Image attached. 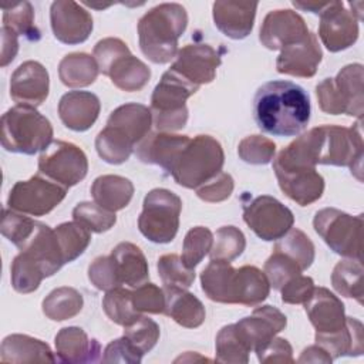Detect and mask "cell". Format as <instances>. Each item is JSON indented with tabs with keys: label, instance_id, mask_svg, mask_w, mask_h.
Instances as JSON below:
<instances>
[{
	"label": "cell",
	"instance_id": "db71d44e",
	"mask_svg": "<svg viewBox=\"0 0 364 364\" xmlns=\"http://www.w3.org/2000/svg\"><path fill=\"white\" fill-rule=\"evenodd\" d=\"M264 274L270 286L280 290L291 277L301 274V269L286 255L273 250V253L264 262Z\"/></svg>",
	"mask_w": 364,
	"mask_h": 364
},
{
	"label": "cell",
	"instance_id": "4316f807",
	"mask_svg": "<svg viewBox=\"0 0 364 364\" xmlns=\"http://www.w3.org/2000/svg\"><path fill=\"white\" fill-rule=\"evenodd\" d=\"M151 125H152L151 109L136 102H128V104L119 105L109 114L107 119V127L112 128L117 134L128 139L135 146L139 141H142L149 134Z\"/></svg>",
	"mask_w": 364,
	"mask_h": 364
},
{
	"label": "cell",
	"instance_id": "c3c4849f",
	"mask_svg": "<svg viewBox=\"0 0 364 364\" xmlns=\"http://www.w3.org/2000/svg\"><path fill=\"white\" fill-rule=\"evenodd\" d=\"M73 219L94 233L107 232L117 222L115 212L107 210L95 202H80L73 209Z\"/></svg>",
	"mask_w": 364,
	"mask_h": 364
},
{
	"label": "cell",
	"instance_id": "cb8c5ba5",
	"mask_svg": "<svg viewBox=\"0 0 364 364\" xmlns=\"http://www.w3.org/2000/svg\"><path fill=\"white\" fill-rule=\"evenodd\" d=\"M100 111V98L90 91H68L58 102L61 122L77 132L90 129L97 121Z\"/></svg>",
	"mask_w": 364,
	"mask_h": 364
},
{
	"label": "cell",
	"instance_id": "30bf717a",
	"mask_svg": "<svg viewBox=\"0 0 364 364\" xmlns=\"http://www.w3.org/2000/svg\"><path fill=\"white\" fill-rule=\"evenodd\" d=\"M65 195L67 188L38 172L30 179L13 185L7 196V206L18 213L43 216L60 205Z\"/></svg>",
	"mask_w": 364,
	"mask_h": 364
},
{
	"label": "cell",
	"instance_id": "be15d7a7",
	"mask_svg": "<svg viewBox=\"0 0 364 364\" xmlns=\"http://www.w3.org/2000/svg\"><path fill=\"white\" fill-rule=\"evenodd\" d=\"M1 55H0V65L7 67L17 55L18 51V40L17 34L9 28L1 27Z\"/></svg>",
	"mask_w": 364,
	"mask_h": 364
},
{
	"label": "cell",
	"instance_id": "4fadbf2b",
	"mask_svg": "<svg viewBox=\"0 0 364 364\" xmlns=\"http://www.w3.org/2000/svg\"><path fill=\"white\" fill-rule=\"evenodd\" d=\"M318 37L331 53L347 50L358 38V18L341 1H328L320 11Z\"/></svg>",
	"mask_w": 364,
	"mask_h": 364
},
{
	"label": "cell",
	"instance_id": "e575fe53",
	"mask_svg": "<svg viewBox=\"0 0 364 364\" xmlns=\"http://www.w3.org/2000/svg\"><path fill=\"white\" fill-rule=\"evenodd\" d=\"M107 75L117 88L127 92H134L141 91L148 84L151 70L139 58L134 57L132 54H127L112 64Z\"/></svg>",
	"mask_w": 364,
	"mask_h": 364
},
{
	"label": "cell",
	"instance_id": "52a82bcc",
	"mask_svg": "<svg viewBox=\"0 0 364 364\" xmlns=\"http://www.w3.org/2000/svg\"><path fill=\"white\" fill-rule=\"evenodd\" d=\"M199 87L183 80L179 74L168 70L162 74L151 97L152 122L161 132L182 129L188 122L186 100Z\"/></svg>",
	"mask_w": 364,
	"mask_h": 364
},
{
	"label": "cell",
	"instance_id": "f1b7e54d",
	"mask_svg": "<svg viewBox=\"0 0 364 364\" xmlns=\"http://www.w3.org/2000/svg\"><path fill=\"white\" fill-rule=\"evenodd\" d=\"M316 344L323 347L330 357H357L364 351V328L360 320L346 318V326L334 333L316 334Z\"/></svg>",
	"mask_w": 364,
	"mask_h": 364
},
{
	"label": "cell",
	"instance_id": "6125c7cd",
	"mask_svg": "<svg viewBox=\"0 0 364 364\" xmlns=\"http://www.w3.org/2000/svg\"><path fill=\"white\" fill-rule=\"evenodd\" d=\"M260 363H293V348L286 338L273 337L262 348L256 351Z\"/></svg>",
	"mask_w": 364,
	"mask_h": 364
},
{
	"label": "cell",
	"instance_id": "ac0fdd59",
	"mask_svg": "<svg viewBox=\"0 0 364 364\" xmlns=\"http://www.w3.org/2000/svg\"><path fill=\"white\" fill-rule=\"evenodd\" d=\"M50 77L46 67L38 61H24L10 78V97L18 105L38 107L48 97Z\"/></svg>",
	"mask_w": 364,
	"mask_h": 364
},
{
	"label": "cell",
	"instance_id": "74e56055",
	"mask_svg": "<svg viewBox=\"0 0 364 364\" xmlns=\"http://www.w3.org/2000/svg\"><path fill=\"white\" fill-rule=\"evenodd\" d=\"M331 284L334 290L348 299L363 304V264L357 259L340 260L331 273Z\"/></svg>",
	"mask_w": 364,
	"mask_h": 364
},
{
	"label": "cell",
	"instance_id": "836d02e7",
	"mask_svg": "<svg viewBox=\"0 0 364 364\" xmlns=\"http://www.w3.org/2000/svg\"><path fill=\"white\" fill-rule=\"evenodd\" d=\"M98 73L100 68L95 58L87 53L67 54L58 64V77L70 88L91 85L97 80Z\"/></svg>",
	"mask_w": 364,
	"mask_h": 364
},
{
	"label": "cell",
	"instance_id": "4dcf8cb0",
	"mask_svg": "<svg viewBox=\"0 0 364 364\" xmlns=\"http://www.w3.org/2000/svg\"><path fill=\"white\" fill-rule=\"evenodd\" d=\"M111 257L114 259L121 284L135 289L148 282V262L136 245L131 242H121L111 250Z\"/></svg>",
	"mask_w": 364,
	"mask_h": 364
},
{
	"label": "cell",
	"instance_id": "8d00e7d4",
	"mask_svg": "<svg viewBox=\"0 0 364 364\" xmlns=\"http://www.w3.org/2000/svg\"><path fill=\"white\" fill-rule=\"evenodd\" d=\"M84 306L82 294L68 286L51 290L43 300V313L47 318L54 321H64L75 317Z\"/></svg>",
	"mask_w": 364,
	"mask_h": 364
},
{
	"label": "cell",
	"instance_id": "7402d4cb",
	"mask_svg": "<svg viewBox=\"0 0 364 364\" xmlns=\"http://www.w3.org/2000/svg\"><path fill=\"white\" fill-rule=\"evenodd\" d=\"M304 310L316 334L334 333L346 326L347 316L343 301L326 287H314L304 303Z\"/></svg>",
	"mask_w": 364,
	"mask_h": 364
},
{
	"label": "cell",
	"instance_id": "bcb514c9",
	"mask_svg": "<svg viewBox=\"0 0 364 364\" xmlns=\"http://www.w3.org/2000/svg\"><path fill=\"white\" fill-rule=\"evenodd\" d=\"M95 149L100 158L107 164L119 165L128 161L135 146L128 139L118 135L114 129L105 127L95 138Z\"/></svg>",
	"mask_w": 364,
	"mask_h": 364
},
{
	"label": "cell",
	"instance_id": "91938a15",
	"mask_svg": "<svg viewBox=\"0 0 364 364\" xmlns=\"http://www.w3.org/2000/svg\"><path fill=\"white\" fill-rule=\"evenodd\" d=\"M142 353L125 337L117 338L111 341L102 354L104 363H129V364H138L142 360Z\"/></svg>",
	"mask_w": 364,
	"mask_h": 364
},
{
	"label": "cell",
	"instance_id": "60d3db41",
	"mask_svg": "<svg viewBox=\"0 0 364 364\" xmlns=\"http://www.w3.org/2000/svg\"><path fill=\"white\" fill-rule=\"evenodd\" d=\"M216 361L228 364H246L249 361L250 348L242 338L236 324L222 327L215 341Z\"/></svg>",
	"mask_w": 364,
	"mask_h": 364
},
{
	"label": "cell",
	"instance_id": "e0dca14e",
	"mask_svg": "<svg viewBox=\"0 0 364 364\" xmlns=\"http://www.w3.org/2000/svg\"><path fill=\"white\" fill-rule=\"evenodd\" d=\"M306 21L293 10H273L266 14L259 40L269 50H283L287 46L300 43L309 34Z\"/></svg>",
	"mask_w": 364,
	"mask_h": 364
},
{
	"label": "cell",
	"instance_id": "7dc6e473",
	"mask_svg": "<svg viewBox=\"0 0 364 364\" xmlns=\"http://www.w3.org/2000/svg\"><path fill=\"white\" fill-rule=\"evenodd\" d=\"M164 287L188 289L195 280V269H189L178 255H164L156 264Z\"/></svg>",
	"mask_w": 364,
	"mask_h": 364
},
{
	"label": "cell",
	"instance_id": "6da1fadb",
	"mask_svg": "<svg viewBox=\"0 0 364 364\" xmlns=\"http://www.w3.org/2000/svg\"><path fill=\"white\" fill-rule=\"evenodd\" d=\"M361 121L355 127L320 125L309 129L282 149L274 161L293 166H311L317 164L348 166L353 172H361L364 144Z\"/></svg>",
	"mask_w": 364,
	"mask_h": 364
},
{
	"label": "cell",
	"instance_id": "5b68a950",
	"mask_svg": "<svg viewBox=\"0 0 364 364\" xmlns=\"http://www.w3.org/2000/svg\"><path fill=\"white\" fill-rule=\"evenodd\" d=\"M223 164L220 142L210 135H196L182 151L171 175L178 185L196 189L222 172Z\"/></svg>",
	"mask_w": 364,
	"mask_h": 364
},
{
	"label": "cell",
	"instance_id": "d590c367",
	"mask_svg": "<svg viewBox=\"0 0 364 364\" xmlns=\"http://www.w3.org/2000/svg\"><path fill=\"white\" fill-rule=\"evenodd\" d=\"M235 273L228 262L210 260L200 273V286L208 299L216 303L230 304V284Z\"/></svg>",
	"mask_w": 364,
	"mask_h": 364
},
{
	"label": "cell",
	"instance_id": "6f0895ef",
	"mask_svg": "<svg viewBox=\"0 0 364 364\" xmlns=\"http://www.w3.org/2000/svg\"><path fill=\"white\" fill-rule=\"evenodd\" d=\"M127 54H131V51H129L128 46L122 40L115 38V37H107V38L100 40L95 44L92 57L97 61L100 73L107 75L109 68L112 67V64L118 58H121V57H124Z\"/></svg>",
	"mask_w": 364,
	"mask_h": 364
},
{
	"label": "cell",
	"instance_id": "9c48e42d",
	"mask_svg": "<svg viewBox=\"0 0 364 364\" xmlns=\"http://www.w3.org/2000/svg\"><path fill=\"white\" fill-rule=\"evenodd\" d=\"M313 228L334 253L361 260L363 215L353 216L336 208H324L316 212Z\"/></svg>",
	"mask_w": 364,
	"mask_h": 364
},
{
	"label": "cell",
	"instance_id": "e7e4bbea",
	"mask_svg": "<svg viewBox=\"0 0 364 364\" xmlns=\"http://www.w3.org/2000/svg\"><path fill=\"white\" fill-rule=\"evenodd\" d=\"M299 363H331L333 358L330 357V354L320 347L318 344L314 346H309L307 348H304L300 354V357L297 358Z\"/></svg>",
	"mask_w": 364,
	"mask_h": 364
},
{
	"label": "cell",
	"instance_id": "8992f818",
	"mask_svg": "<svg viewBox=\"0 0 364 364\" xmlns=\"http://www.w3.org/2000/svg\"><path fill=\"white\" fill-rule=\"evenodd\" d=\"M364 68L361 64L343 67L334 78H324L316 87L321 111L331 115H351L360 121L364 112Z\"/></svg>",
	"mask_w": 364,
	"mask_h": 364
},
{
	"label": "cell",
	"instance_id": "484cf974",
	"mask_svg": "<svg viewBox=\"0 0 364 364\" xmlns=\"http://www.w3.org/2000/svg\"><path fill=\"white\" fill-rule=\"evenodd\" d=\"M18 250L30 255L38 262L47 277L57 273L65 264L54 229L41 222H37L33 235L18 247Z\"/></svg>",
	"mask_w": 364,
	"mask_h": 364
},
{
	"label": "cell",
	"instance_id": "9f6ffc18",
	"mask_svg": "<svg viewBox=\"0 0 364 364\" xmlns=\"http://www.w3.org/2000/svg\"><path fill=\"white\" fill-rule=\"evenodd\" d=\"M132 303L138 313L161 314L165 311V291L154 283H144L132 290Z\"/></svg>",
	"mask_w": 364,
	"mask_h": 364
},
{
	"label": "cell",
	"instance_id": "681fc988",
	"mask_svg": "<svg viewBox=\"0 0 364 364\" xmlns=\"http://www.w3.org/2000/svg\"><path fill=\"white\" fill-rule=\"evenodd\" d=\"M213 245V235L210 229L205 226H196L188 230L182 245V262L189 267L195 269L196 264L210 252Z\"/></svg>",
	"mask_w": 364,
	"mask_h": 364
},
{
	"label": "cell",
	"instance_id": "1f68e13d",
	"mask_svg": "<svg viewBox=\"0 0 364 364\" xmlns=\"http://www.w3.org/2000/svg\"><path fill=\"white\" fill-rule=\"evenodd\" d=\"M165 314L173 318L179 326L196 328L202 326L206 317L205 306L192 293L185 289L165 287Z\"/></svg>",
	"mask_w": 364,
	"mask_h": 364
},
{
	"label": "cell",
	"instance_id": "7c38bea8",
	"mask_svg": "<svg viewBox=\"0 0 364 364\" xmlns=\"http://www.w3.org/2000/svg\"><path fill=\"white\" fill-rule=\"evenodd\" d=\"M243 220L257 237L272 242L293 228L294 215L276 198L260 195L243 205Z\"/></svg>",
	"mask_w": 364,
	"mask_h": 364
},
{
	"label": "cell",
	"instance_id": "7bdbcfd3",
	"mask_svg": "<svg viewBox=\"0 0 364 364\" xmlns=\"http://www.w3.org/2000/svg\"><path fill=\"white\" fill-rule=\"evenodd\" d=\"M102 309L112 323L122 327L141 316V313H138L134 307L132 291L121 286L105 293L102 299Z\"/></svg>",
	"mask_w": 364,
	"mask_h": 364
},
{
	"label": "cell",
	"instance_id": "f6af8a7d",
	"mask_svg": "<svg viewBox=\"0 0 364 364\" xmlns=\"http://www.w3.org/2000/svg\"><path fill=\"white\" fill-rule=\"evenodd\" d=\"M3 26L11 28L17 36L27 40H38L40 31L34 24V9L31 3L21 1L17 4H3Z\"/></svg>",
	"mask_w": 364,
	"mask_h": 364
},
{
	"label": "cell",
	"instance_id": "816d5d0a",
	"mask_svg": "<svg viewBox=\"0 0 364 364\" xmlns=\"http://www.w3.org/2000/svg\"><path fill=\"white\" fill-rule=\"evenodd\" d=\"M159 326L146 316L136 317L124 327V336L142 353L151 351L159 340Z\"/></svg>",
	"mask_w": 364,
	"mask_h": 364
},
{
	"label": "cell",
	"instance_id": "b9f144b4",
	"mask_svg": "<svg viewBox=\"0 0 364 364\" xmlns=\"http://www.w3.org/2000/svg\"><path fill=\"white\" fill-rule=\"evenodd\" d=\"M65 263L80 257L91 242V232L78 222H64L54 228Z\"/></svg>",
	"mask_w": 364,
	"mask_h": 364
},
{
	"label": "cell",
	"instance_id": "d6a6232c",
	"mask_svg": "<svg viewBox=\"0 0 364 364\" xmlns=\"http://www.w3.org/2000/svg\"><path fill=\"white\" fill-rule=\"evenodd\" d=\"M94 202L107 210L117 212L128 206L134 196V185L119 175H101L91 185Z\"/></svg>",
	"mask_w": 364,
	"mask_h": 364
},
{
	"label": "cell",
	"instance_id": "ab89813d",
	"mask_svg": "<svg viewBox=\"0 0 364 364\" xmlns=\"http://www.w3.org/2000/svg\"><path fill=\"white\" fill-rule=\"evenodd\" d=\"M47 277L43 267L30 255L20 252L11 263L10 279L11 286L17 293H33L38 289L41 280Z\"/></svg>",
	"mask_w": 364,
	"mask_h": 364
},
{
	"label": "cell",
	"instance_id": "f35d334b",
	"mask_svg": "<svg viewBox=\"0 0 364 364\" xmlns=\"http://www.w3.org/2000/svg\"><path fill=\"white\" fill-rule=\"evenodd\" d=\"M273 250L280 252L294 260L301 272L311 266L316 256L314 243L303 230L297 228H291L284 236L277 239Z\"/></svg>",
	"mask_w": 364,
	"mask_h": 364
},
{
	"label": "cell",
	"instance_id": "03108f58",
	"mask_svg": "<svg viewBox=\"0 0 364 364\" xmlns=\"http://www.w3.org/2000/svg\"><path fill=\"white\" fill-rule=\"evenodd\" d=\"M327 3L328 1H307V3L291 1V4L296 9H300V10H304V11H310V13H317V14H320V11L327 6Z\"/></svg>",
	"mask_w": 364,
	"mask_h": 364
},
{
	"label": "cell",
	"instance_id": "9a60e30c",
	"mask_svg": "<svg viewBox=\"0 0 364 364\" xmlns=\"http://www.w3.org/2000/svg\"><path fill=\"white\" fill-rule=\"evenodd\" d=\"M50 21L54 37L64 44L84 43L92 31L91 14L73 0H57L50 7Z\"/></svg>",
	"mask_w": 364,
	"mask_h": 364
},
{
	"label": "cell",
	"instance_id": "f5cc1de1",
	"mask_svg": "<svg viewBox=\"0 0 364 364\" xmlns=\"http://www.w3.org/2000/svg\"><path fill=\"white\" fill-rule=\"evenodd\" d=\"M239 158L250 165L270 164L276 154V144L262 135H249L239 142Z\"/></svg>",
	"mask_w": 364,
	"mask_h": 364
},
{
	"label": "cell",
	"instance_id": "277c9868",
	"mask_svg": "<svg viewBox=\"0 0 364 364\" xmlns=\"http://www.w3.org/2000/svg\"><path fill=\"white\" fill-rule=\"evenodd\" d=\"M53 141V125L34 107L16 105L1 117V146L14 154L34 155Z\"/></svg>",
	"mask_w": 364,
	"mask_h": 364
},
{
	"label": "cell",
	"instance_id": "ee69618b",
	"mask_svg": "<svg viewBox=\"0 0 364 364\" xmlns=\"http://www.w3.org/2000/svg\"><path fill=\"white\" fill-rule=\"evenodd\" d=\"M246 247L243 232L236 226H222L213 236V245L209 252L210 260L230 263L239 257Z\"/></svg>",
	"mask_w": 364,
	"mask_h": 364
},
{
	"label": "cell",
	"instance_id": "603a6c76",
	"mask_svg": "<svg viewBox=\"0 0 364 364\" xmlns=\"http://www.w3.org/2000/svg\"><path fill=\"white\" fill-rule=\"evenodd\" d=\"M257 3L250 1H215L212 7L216 28L229 38H246L255 23Z\"/></svg>",
	"mask_w": 364,
	"mask_h": 364
},
{
	"label": "cell",
	"instance_id": "ffe728a7",
	"mask_svg": "<svg viewBox=\"0 0 364 364\" xmlns=\"http://www.w3.org/2000/svg\"><path fill=\"white\" fill-rule=\"evenodd\" d=\"M188 135L172 132H152L148 134L135 146V154L144 164L158 165L171 173L173 165L181 156L182 151L189 144Z\"/></svg>",
	"mask_w": 364,
	"mask_h": 364
},
{
	"label": "cell",
	"instance_id": "94428289",
	"mask_svg": "<svg viewBox=\"0 0 364 364\" xmlns=\"http://www.w3.org/2000/svg\"><path fill=\"white\" fill-rule=\"evenodd\" d=\"M314 290V282L309 276L297 274L282 289V301L287 304H304Z\"/></svg>",
	"mask_w": 364,
	"mask_h": 364
},
{
	"label": "cell",
	"instance_id": "83f0119b",
	"mask_svg": "<svg viewBox=\"0 0 364 364\" xmlns=\"http://www.w3.org/2000/svg\"><path fill=\"white\" fill-rule=\"evenodd\" d=\"M270 293V283L260 269L245 264L235 269L230 286V304L257 306L267 299Z\"/></svg>",
	"mask_w": 364,
	"mask_h": 364
},
{
	"label": "cell",
	"instance_id": "ba28073f",
	"mask_svg": "<svg viewBox=\"0 0 364 364\" xmlns=\"http://www.w3.org/2000/svg\"><path fill=\"white\" fill-rule=\"evenodd\" d=\"M181 198L169 189L156 188L146 193L138 218L139 232L154 243H169L179 229Z\"/></svg>",
	"mask_w": 364,
	"mask_h": 364
},
{
	"label": "cell",
	"instance_id": "680465c9",
	"mask_svg": "<svg viewBox=\"0 0 364 364\" xmlns=\"http://www.w3.org/2000/svg\"><path fill=\"white\" fill-rule=\"evenodd\" d=\"M235 188L233 178L226 172H219L215 178L196 188V195L205 202L216 203L226 200Z\"/></svg>",
	"mask_w": 364,
	"mask_h": 364
},
{
	"label": "cell",
	"instance_id": "8fae6325",
	"mask_svg": "<svg viewBox=\"0 0 364 364\" xmlns=\"http://www.w3.org/2000/svg\"><path fill=\"white\" fill-rule=\"evenodd\" d=\"M38 172L68 189L87 176L88 159L75 144L51 141L38 156Z\"/></svg>",
	"mask_w": 364,
	"mask_h": 364
},
{
	"label": "cell",
	"instance_id": "5bb4252c",
	"mask_svg": "<svg viewBox=\"0 0 364 364\" xmlns=\"http://www.w3.org/2000/svg\"><path fill=\"white\" fill-rule=\"evenodd\" d=\"M273 171L283 193L300 206L318 200L324 192V179L311 166H293L273 161Z\"/></svg>",
	"mask_w": 364,
	"mask_h": 364
},
{
	"label": "cell",
	"instance_id": "11a10c76",
	"mask_svg": "<svg viewBox=\"0 0 364 364\" xmlns=\"http://www.w3.org/2000/svg\"><path fill=\"white\" fill-rule=\"evenodd\" d=\"M88 279L95 289L104 291L122 286L111 255L98 256L91 262L88 266Z\"/></svg>",
	"mask_w": 364,
	"mask_h": 364
},
{
	"label": "cell",
	"instance_id": "2e32d148",
	"mask_svg": "<svg viewBox=\"0 0 364 364\" xmlns=\"http://www.w3.org/2000/svg\"><path fill=\"white\" fill-rule=\"evenodd\" d=\"M220 55L208 44H188L178 50L173 64L169 70L179 74L191 84L200 87L209 84L216 77L220 65Z\"/></svg>",
	"mask_w": 364,
	"mask_h": 364
},
{
	"label": "cell",
	"instance_id": "d6986e66",
	"mask_svg": "<svg viewBox=\"0 0 364 364\" xmlns=\"http://www.w3.org/2000/svg\"><path fill=\"white\" fill-rule=\"evenodd\" d=\"M235 324L250 351L256 353L277 333L284 330L287 318L279 309L264 304L256 307L250 316L240 318Z\"/></svg>",
	"mask_w": 364,
	"mask_h": 364
},
{
	"label": "cell",
	"instance_id": "f907efd6",
	"mask_svg": "<svg viewBox=\"0 0 364 364\" xmlns=\"http://www.w3.org/2000/svg\"><path fill=\"white\" fill-rule=\"evenodd\" d=\"M36 226L37 220L26 216L24 213H18L10 208L3 209L0 225L1 235L17 247H20L33 235Z\"/></svg>",
	"mask_w": 364,
	"mask_h": 364
},
{
	"label": "cell",
	"instance_id": "3957f363",
	"mask_svg": "<svg viewBox=\"0 0 364 364\" xmlns=\"http://www.w3.org/2000/svg\"><path fill=\"white\" fill-rule=\"evenodd\" d=\"M188 26V13L179 3H162L138 21L142 54L155 64H166L178 54V40Z\"/></svg>",
	"mask_w": 364,
	"mask_h": 364
},
{
	"label": "cell",
	"instance_id": "d4e9b609",
	"mask_svg": "<svg viewBox=\"0 0 364 364\" xmlns=\"http://www.w3.org/2000/svg\"><path fill=\"white\" fill-rule=\"evenodd\" d=\"M57 360L68 364L95 363L102 360V350L95 338L75 326L61 328L54 338Z\"/></svg>",
	"mask_w": 364,
	"mask_h": 364
},
{
	"label": "cell",
	"instance_id": "f546056e",
	"mask_svg": "<svg viewBox=\"0 0 364 364\" xmlns=\"http://www.w3.org/2000/svg\"><path fill=\"white\" fill-rule=\"evenodd\" d=\"M3 363H55L57 358L50 346L27 334H10L3 338L0 347Z\"/></svg>",
	"mask_w": 364,
	"mask_h": 364
},
{
	"label": "cell",
	"instance_id": "44dd1931",
	"mask_svg": "<svg viewBox=\"0 0 364 364\" xmlns=\"http://www.w3.org/2000/svg\"><path fill=\"white\" fill-rule=\"evenodd\" d=\"M321 57L323 51L317 36L314 33H309L307 37L300 43L287 46L280 50V54L276 60V68L280 74L311 78L317 73Z\"/></svg>",
	"mask_w": 364,
	"mask_h": 364
},
{
	"label": "cell",
	"instance_id": "7a4b0ae2",
	"mask_svg": "<svg viewBox=\"0 0 364 364\" xmlns=\"http://www.w3.org/2000/svg\"><path fill=\"white\" fill-rule=\"evenodd\" d=\"M311 114L307 91L296 82L274 80L256 91L253 115L260 131L274 136H296L309 124Z\"/></svg>",
	"mask_w": 364,
	"mask_h": 364
}]
</instances>
